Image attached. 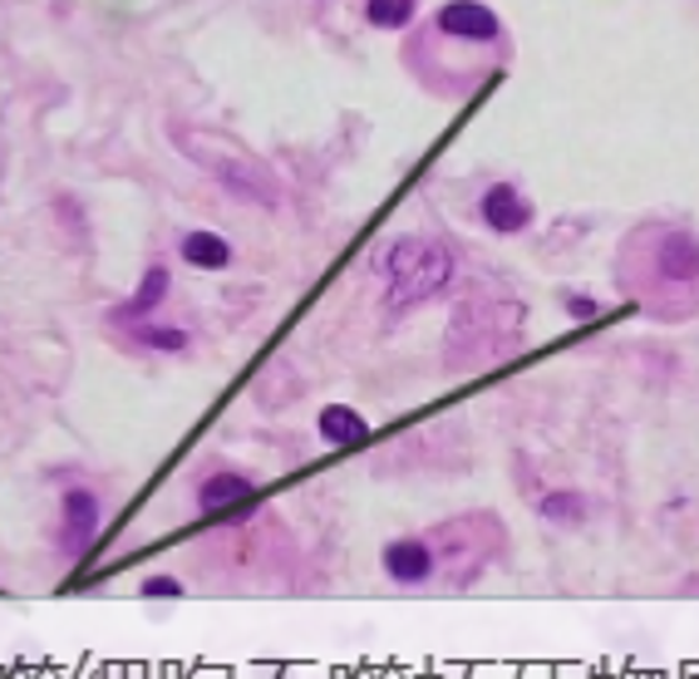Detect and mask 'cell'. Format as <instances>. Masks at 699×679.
Instances as JSON below:
<instances>
[{
    "label": "cell",
    "instance_id": "6da1fadb",
    "mask_svg": "<svg viewBox=\"0 0 699 679\" xmlns=\"http://www.w3.org/2000/svg\"><path fill=\"white\" fill-rule=\"evenodd\" d=\"M512 54L508 26L483 0H449L429 20H415L405 40V69L429 94L463 99L492 79Z\"/></svg>",
    "mask_w": 699,
    "mask_h": 679
},
{
    "label": "cell",
    "instance_id": "7a4b0ae2",
    "mask_svg": "<svg viewBox=\"0 0 699 679\" xmlns=\"http://www.w3.org/2000/svg\"><path fill=\"white\" fill-rule=\"evenodd\" d=\"M380 267H385L389 306L405 310L415 301L439 296L443 286L453 281V251L443 247V241H433V237H399V241H389Z\"/></svg>",
    "mask_w": 699,
    "mask_h": 679
},
{
    "label": "cell",
    "instance_id": "3957f363",
    "mask_svg": "<svg viewBox=\"0 0 699 679\" xmlns=\"http://www.w3.org/2000/svg\"><path fill=\"white\" fill-rule=\"evenodd\" d=\"M630 257L646 261V281L656 291L699 286V237L685 232V227H646L630 247Z\"/></svg>",
    "mask_w": 699,
    "mask_h": 679
},
{
    "label": "cell",
    "instance_id": "277c9868",
    "mask_svg": "<svg viewBox=\"0 0 699 679\" xmlns=\"http://www.w3.org/2000/svg\"><path fill=\"white\" fill-rule=\"evenodd\" d=\"M178 143H182V153H188V158L208 163V172H217V178H222L227 188L237 192V198H251V202H261V207L277 202V188L267 182V172L251 163L242 148H227V138L202 133V129H192V133L178 129Z\"/></svg>",
    "mask_w": 699,
    "mask_h": 679
},
{
    "label": "cell",
    "instance_id": "5b68a950",
    "mask_svg": "<svg viewBox=\"0 0 699 679\" xmlns=\"http://www.w3.org/2000/svg\"><path fill=\"white\" fill-rule=\"evenodd\" d=\"M478 212H483V222L502 237H518L532 227V202H527L512 182H492L483 192V202H478Z\"/></svg>",
    "mask_w": 699,
    "mask_h": 679
},
{
    "label": "cell",
    "instance_id": "8992f818",
    "mask_svg": "<svg viewBox=\"0 0 699 679\" xmlns=\"http://www.w3.org/2000/svg\"><path fill=\"white\" fill-rule=\"evenodd\" d=\"M385 571H389V577H395L399 586L429 581V571H433L429 542H415V537H405V542H389V547H385Z\"/></svg>",
    "mask_w": 699,
    "mask_h": 679
},
{
    "label": "cell",
    "instance_id": "52a82bcc",
    "mask_svg": "<svg viewBox=\"0 0 699 679\" xmlns=\"http://www.w3.org/2000/svg\"><path fill=\"white\" fill-rule=\"evenodd\" d=\"M316 429H320V439H326L330 448H350V443L370 439V423H365L350 405H326V409H320V419H316Z\"/></svg>",
    "mask_w": 699,
    "mask_h": 679
},
{
    "label": "cell",
    "instance_id": "ba28073f",
    "mask_svg": "<svg viewBox=\"0 0 699 679\" xmlns=\"http://www.w3.org/2000/svg\"><path fill=\"white\" fill-rule=\"evenodd\" d=\"M99 498L89 488H70L64 492V537H70V547H84L89 537L99 532Z\"/></svg>",
    "mask_w": 699,
    "mask_h": 679
},
{
    "label": "cell",
    "instance_id": "9c48e42d",
    "mask_svg": "<svg viewBox=\"0 0 699 679\" xmlns=\"http://www.w3.org/2000/svg\"><path fill=\"white\" fill-rule=\"evenodd\" d=\"M247 498H251V478H242V473H212L198 488V508L208 512V517L227 512L232 502H247Z\"/></svg>",
    "mask_w": 699,
    "mask_h": 679
},
{
    "label": "cell",
    "instance_id": "30bf717a",
    "mask_svg": "<svg viewBox=\"0 0 699 679\" xmlns=\"http://www.w3.org/2000/svg\"><path fill=\"white\" fill-rule=\"evenodd\" d=\"M182 261H192L198 271H222L232 261V247L217 232H188L182 237Z\"/></svg>",
    "mask_w": 699,
    "mask_h": 679
},
{
    "label": "cell",
    "instance_id": "8fae6325",
    "mask_svg": "<svg viewBox=\"0 0 699 679\" xmlns=\"http://www.w3.org/2000/svg\"><path fill=\"white\" fill-rule=\"evenodd\" d=\"M163 296H168V267H148L143 286H139V296H133V301L119 310V320H143L148 310L163 306Z\"/></svg>",
    "mask_w": 699,
    "mask_h": 679
},
{
    "label": "cell",
    "instance_id": "7c38bea8",
    "mask_svg": "<svg viewBox=\"0 0 699 679\" xmlns=\"http://www.w3.org/2000/svg\"><path fill=\"white\" fill-rule=\"evenodd\" d=\"M365 16L375 30H405L419 20V0H365Z\"/></svg>",
    "mask_w": 699,
    "mask_h": 679
},
{
    "label": "cell",
    "instance_id": "4fadbf2b",
    "mask_svg": "<svg viewBox=\"0 0 699 679\" xmlns=\"http://www.w3.org/2000/svg\"><path fill=\"white\" fill-rule=\"evenodd\" d=\"M139 340H143V345H153V350H188V336H182V330L139 326Z\"/></svg>",
    "mask_w": 699,
    "mask_h": 679
},
{
    "label": "cell",
    "instance_id": "5bb4252c",
    "mask_svg": "<svg viewBox=\"0 0 699 679\" xmlns=\"http://www.w3.org/2000/svg\"><path fill=\"white\" fill-rule=\"evenodd\" d=\"M542 517H552V522H581V502L561 492V498H547L542 502Z\"/></svg>",
    "mask_w": 699,
    "mask_h": 679
},
{
    "label": "cell",
    "instance_id": "9a60e30c",
    "mask_svg": "<svg viewBox=\"0 0 699 679\" xmlns=\"http://www.w3.org/2000/svg\"><path fill=\"white\" fill-rule=\"evenodd\" d=\"M143 596H148V601H153V596H158V601H178L182 586H178L173 577H148V581H143Z\"/></svg>",
    "mask_w": 699,
    "mask_h": 679
},
{
    "label": "cell",
    "instance_id": "2e32d148",
    "mask_svg": "<svg viewBox=\"0 0 699 679\" xmlns=\"http://www.w3.org/2000/svg\"><path fill=\"white\" fill-rule=\"evenodd\" d=\"M567 310H571V320H591L596 301H591V296H567Z\"/></svg>",
    "mask_w": 699,
    "mask_h": 679
}]
</instances>
